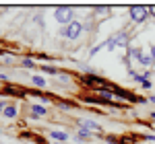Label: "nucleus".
<instances>
[{
	"label": "nucleus",
	"mask_w": 155,
	"mask_h": 144,
	"mask_svg": "<svg viewBox=\"0 0 155 144\" xmlns=\"http://www.w3.org/2000/svg\"><path fill=\"white\" fill-rule=\"evenodd\" d=\"M54 19H56L58 23L71 25L72 23V8L71 6H56V8H54Z\"/></svg>",
	"instance_id": "obj_1"
},
{
	"label": "nucleus",
	"mask_w": 155,
	"mask_h": 144,
	"mask_svg": "<svg viewBox=\"0 0 155 144\" xmlns=\"http://www.w3.org/2000/svg\"><path fill=\"white\" fill-rule=\"evenodd\" d=\"M81 31H83V25L72 21L71 25H66V27L62 29V37H66V39H77V37L81 35Z\"/></svg>",
	"instance_id": "obj_2"
},
{
	"label": "nucleus",
	"mask_w": 155,
	"mask_h": 144,
	"mask_svg": "<svg viewBox=\"0 0 155 144\" xmlns=\"http://www.w3.org/2000/svg\"><path fill=\"white\" fill-rule=\"evenodd\" d=\"M149 17V8L147 6H130V19L134 23H143Z\"/></svg>",
	"instance_id": "obj_3"
},
{
	"label": "nucleus",
	"mask_w": 155,
	"mask_h": 144,
	"mask_svg": "<svg viewBox=\"0 0 155 144\" xmlns=\"http://www.w3.org/2000/svg\"><path fill=\"white\" fill-rule=\"evenodd\" d=\"M116 45H122V48H128V35L122 31L118 33L116 37H112V39H107V49H114Z\"/></svg>",
	"instance_id": "obj_4"
},
{
	"label": "nucleus",
	"mask_w": 155,
	"mask_h": 144,
	"mask_svg": "<svg viewBox=\"0 0 155 144\" xmlns=\"http://www.w3.org/2000/svg\"><path fill=\"white\" fill-rule=\"evenodd\" d=\"M79 126H81V130H87V132H99L101 128H99V124H95V121H91V120H81L79 121Z\"/></svg>",
	"instance_id": "obj_5"
},
{
	"label": "nucleus",
	"mask_w": 155,
	"mask_h": 144,
	"mask_svg": "<svg viewBox=\"0 0 155 144\" xmlns=\"http://www.w3.org/2000/svg\"><path fill=\"white\" fill-rule=\"evenodd\" d=\"M99 97H101V101H112V99H116V93L114 91H110V89H106V86H99Z\"/></svg>",
	"instance_id": "obj_6"
},
{
	"label": "nucleus",
	"mask_w": 155,
	"mask_h": 144,
	"mask_svg": "<svg viewBox=\"0 0 155 144\" xmlns=\"http://www.w3.org/2000/svg\"><path fill=\"white\" fill-rule=\"evenodd\" d=\"M128 58H130V60H141L143 54H141L139 48H128Z\"/></svg>",
	"instance_id": "obj_7"
},
{
	"label": "nucleus",
	"mask_w": 155,
	"mask_h": 144,
	"mask_svg": "<svg viewBox=\"0 0 155 144\" xmlns=\"http://www.w3.org/2000/svg\"><path fill=\"white\" fill-rule=\"evenodd\" d=\"M50 138H52V140H66V138H68V134L58 132V130H52V132H50Z\"/></svg>",
	"instance_id": "obj_8"
},
{
	"label": "nucleus",
	"mask_w": 155,
	"mask_h": 144,
	"mask_svg": "<svg viewBox=\"0 0 155 144\" xmlns=\"http://www.w3.org/2000/svg\"><path fill=\"white\" fill-rule=\"evenodd\" d=\"M31 83L35 84V86H39V89H44V86H46V80H44V76H39V74H35V76L31 78Z\"/></svg>",
	"instance_id": "obj_9"
},
{
	"label": "nucleus",
	"mask_w": 155,
	"mask_h": 144,
	"mask_svg": "<svg viewBox=\"0 0 155 144\" xmlns=\"http://www.w3.org/2000/svg\"><path fill=\"white\" fill-rule=\"evenodd\" d=\"M31 113H33L35 117H41V115H46V109L41 107V105H33V107H31Z\"/></svg>",
	"instance_id": "obj_10"
},
{
	"label": "nucleus",
	"mask_w": 155,
	"mask_h": 144,
	"mask_svg": "<svg viewBox=\"0 0 155 144\" xmlns=\"http://www.w3.org/2000/svg\"><path fill=\"white\" fill-rule=\"evenodd\" d=\"M4 115L12 120V117L17 115V107H12V105H6V107H4Z\"/></svg>",
	"instance_id": "obj_11"
},
{
	"label": "nucleus",
	"mask_w": 155,
	"mask_h": 144,
	"mask_svg": "<svg viewBox=\"0 0 155 144\" xmlns=\"http://www.w3.org/2000/svg\"><path fill=\"white\" fill-rule=\"evenodd\" d=\"M139 62H141L143 66H151V64H153V56H143Z\"/></svg>",
	"instance_id": "obj_12"
},
{
	"label": "nucleus",
	"mask_w": 155,
	"mask_h": 144,
	"mask_svg": "<svg viewBox=\"0 0 155 144\" xmlns=\"http://www.w3.org/2000/svg\"><path fill=\"white\" fill-rule=\"evenodd\" d=\"M41 70L48 72V74H58V70H56L54 66H48V64H44V66H41Z\"/></svg>",
	"instance_id": "obj_13"
},
{
	"label": "nucleus",
	"mask_w": 155,
	"mask_h": 144,
	"mask_svg": "<svg viewBox=\"0 0 155 144\" xmlns=\"http://www.w3.org/2000/svg\"><path fill=\"white\" fill-rule=\"evenodd\" d=\"M79 138H81V140H89V138H91V132H87V130H79Z\"/></svg>",
	"instance_id": "obj_14"
},
{
	"label": "nucleus",
	"mask_w": 155,
	"mask_h": 144,
	"mask_svg": "<svg viewBox=\"0 0 155 144\" xmlns=\"http://www.w3.org/2000/svg\"><path fill=\"white\" fill-rule=\"evenodd\" d=\"M21 66H23V68H33L35 64H33V62L29 60V58H25V60H21Z\"/></svg>",
	"instance_id": "obj_15"
},
{
	"label": "nucleus",
	"mask_w": 155,
	"mask_h": 144,
	"mask_svg": "<svg viewBox=\"0 0 155 144\" xmlns=\"http://www.w3.org/2000/svg\"><path fill=\"white\" fill-rule=\"evenodd\" d=\"M145 140H147V142H153V144H155V136H151V134H147V136H145Z\"/></svg>",
	"instance_id": "obj_16"
},
{
	"label": "nucleus",
	"mask_w": 155,
	"mask_h": 144,
	"mask_svg": "<svg viewBox=\"0 0 155 144\" xmlns=\"http://www.w3.org/2000/svg\"><path fill=\"white\" fill-rule=\"evenodd\" d=\"M151 56H153V60H155V45L151 48Z\"/></svg>",
	"instance_id": "obj_17"
},
{
	"label": "nucleus",
	"mask_w": 155,
	"mask_h": 144,
	"mask_svg": "<svg viewBox=\"0 0 155 144\" xmlns=\"http://www.w3.org/2000/svg\"><path fill=\"white\" fill-rule=\"evenodd\" d=\"M4 107H6V105H4V103H0V111H4Z\"/></svg>",
	"instance_id": "obj_18"
},
{
	"label": "nucleus",
	"mask_w": 155,
	"mask_h": 144,
	"mask_svg": "<svg viewBox=\"0 0 155 144\" xmlns=\"http://www.w3.org/2000/svg\"><path fill=\"white\" fill-rule=\"evenodd\" d=\"M149 101H151V103H155V95H153V97H149Z\"/></svg>",
	"instance_id": "obj_19"
},
{
	"label": "nucleus",
	"mask_w": 155,
	"mask_h": 144,
	"mask_svg": "<svg viewBox=\"0 0 155 144\" xmlns=\"http://www.w3.org/2000/svg\"><path fill=\"white\" fill-rule=\"evenodd\" d=\"M151 120H153V121H155V111H153V113H151Z\"/></svg>",
	"instance_id": "obj_20"
}]
</instances>
